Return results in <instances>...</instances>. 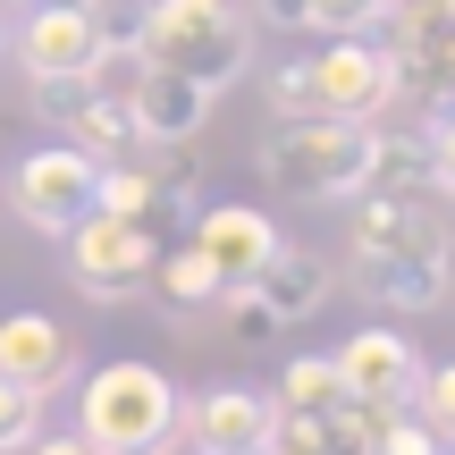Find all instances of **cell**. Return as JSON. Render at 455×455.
<instances>
[{"label": "cell", "mask_w": 455, "mask_h": 455, "mask_svg": "<svg viewBox=\"0 0 455 455\" xmlns=\"http://www.w3.org/2000/svg\"><path fill=\"white\" fill-rule=\"evenodd\" d=\"M135 68H169L203 93H228L253 68V17L236 0H144Z\"/></svg>", "instance_id": "1"}, {"label": "cell", "mask_w": 455, "mask_h": 455, "mask_svg": "<svg viewBox=\"0 0 455 455\" xmlns=\"http://www.w3.org/2000/svg\"><path fill=\"white\" fill-rule=\"evenodd\" d=\"M76 430L101 455H169L186 439V396L152 363H101L76 396Z\"/></svg>", "instance_id": "2"}, {"label": "cell", "mask_w": 455, "mask_h": 455, "mask_svg": "<svg viewBox=\"0 0 455 455\" xmlns=\"http://www.w3.org/2000/svg\"><path fill=\"white\" fill-rule=\"evenodd\" d=\"M253 169L287 203H355L363 195V127H346V118H278L261 135Z\"/></svg>", "instance_id": "3"}, {"label": "cell", "mask_w": 455, "mask_h": 455, "mask_svg": "<svg viewBox=\"0 0 455 455\" xmlns=\"http://www.w3.org/2000/svg\"><path fill=\"white\" fill-rule=\"evenodd\" d=\"M304 68H312V110L346 118V127H371V118H388L396 101H405L396 51L379 43V34H329V51L304 60Z\"/></svg>", "instance_id": "4"}, {"label": "cell", "mask_w": 455, "mask_h": 455, "mask_svg": "<svg viewBox=\"0 0 455 455\" xmlns=\"http://www.w3.org/2000/svg\"><path fill=\"white\" fill-rule=\"evenodd\" d=\"M152 244L144 220H118V212H93L84 228H68V278L84 287V304H127V295L152 287Z\"/></svg>", "instance_id": "5"}, {"label": "cell", "mask_w": 455, "mask_h": 455, "mask_svg": "<svg viewBox=\"0 0 455 455\" xmlns=\"http://www.w3.org/2000/svg\"><path fill=\"white\" fill-rule=\"evenodd\" d=\"M9 195H17V212H26V228L68 236V228H84V220L101 212V161L76 152V144H43V152L17 161Z\"/></svg>", "instance_id": "6"}, {"label": "cell", "mask_w": 455, "mask_h": 455, "mask_svg": "<svg viewBox=\"0 0 455 455\" xmlns=\"http://www.w3.org/2000/svg\"><path fill=\"white\" fill-rule=\"evenodd\" d=\"M9 60L26 68L34 84H51V76H101L93 9H76V0H26V17H17V34H9Z\"/></svg>", "instance_id": "7"}, {"label": "cell", "mask_w": 455, "mask_h": 455, "mask_svg": "<svg viewBox=\"0 0 455 455\" xmlns=\"http://www.w3.org/2000/svg\"><path fill=\"white\" fill-rule=\"evenodd\" d=\"M447 270H455V236H413V244H379L355 253V287L388 312H439L447 304Z\"/></svg>", "instance_id": "8"}, {"label": "cell", "mask_w": 455, "mask_h": 455, "mask_svg": "<svg viewBox=\"0 0 455 455\" xmlns=\"http://www.w3.org/2000/svg\"><path fill=\"white\" fill-rule=\"evenodd\" d=\"M338 379H346V396L355 405H371V413H396V405H413V388H422V346L405 338V329H355V338L338 346Z\"/></svg>", "instance_id": "9"}, {"label": "cell", "mask_w": 455, "mask_h": 455, "mask_svg": "<svg viewBox=\"0 0 455 455\" xmlns=\"http://www.w3.org/2000/svg\"><path fill=\"white\" fill-rule=\"evenodd\" d=\"M34 110L60 118L68 144L93 152V161H127L135 152V118H127V93H93V76H51L34 93Z\"/></svg>", "instance_id": "10"}, {"label": "cell", "mask_w": 455, "mask_h": 455, "mask_svg": "<svg viewBox=\"0 0 455 455\" xmlns=\"http://www.w3.org/2000/svg\"><path fill=\"white\" fill-rule=\"evenodd\" d=\"M195 253L220 270V287H244L278 253V220L253 212V203H203L195 212Z\"/></svg>", "instance_id": "11"}, {"label": "cell", "mask_w": 455, "mask_h": 455, "mask_svg": "<svg viewBox=\"0 0 455 455\" xmlns=\"http://www.w3.org/2000/svg\"><path fill=\"white\" fill-rule=\"evenodd\" d=\"M363 195H405V203H439V161H430V127H363Z\"/></svg>", "instance_id": "12"}, {"label": "cell", "mask_w": 455, "mask_h": 455, "mask_svg": "<svg viewBox=\"0 0 455 455\" xmlns=\"http://www.w3.org/2000/svg\"><path fill=\"white\" fill-rule=\"evenodd\" d=\"M0 371H9L17 388L51 396L76 371V346H68V329L51 321V312H9V321H0Z\"/></svg>", "instance_id": "13"}, {"label": "cell", "mask_w": 455, "mask_h": 455, "mask_svg": "<svg viewBox=\"0 0 455 455\" xmlns=\"http://www.w3.org/2000/svg\"><path fill=\"white\" fill-rule=\"evenodd\" d=\"M244 287L278 312V329H295V321H312L321 304H338V270H329L321 253H304V244H287V236H278V253L261 261Z\"/></svg>", "instance_id": "14"}, {"label": "cell", "mask_w": 455, "mask_h": 455, "mask_svg": "<svg viewBox=\"0 0 455 455\" xmlns=\"http://www.w3.org/2000/svg\"><path fill=\"white\" fill-rule=\"evenodd\" d=\"M220 93H203V84L169 76V68H144L127 93V118H135V144H186V135H203V118H212Z\"/></svg>", "instance_id": "15"}, {"label": "cell", "mask_w": 455, "mask_h": 455, "mask_svg": "<svg viewBox=\"0 0 455 455\" xmlns=\"http://www.w3.org/2000/svg\"><path fill=\"white\" fill-rule=\"evenodd\" d=\"M270 396L253 388H203L186 396V439H195L203 455H236V447H270Z\"/></svg>", "instance_id": "16"}, {"label": "cell", "mask_w": 455, "mask_h": 455, "mask_svg": "<svg viewBox=\"0 0 455 455\" xmlns=\"http://www.w3.org/2000/svg\"><path fill=\"white\" fill-rule=\"evenodd\" d=\"M338 396H346L338 363H329V355H304V363L278 371V396H270V405H278V413H329Z\"/></svg>", "instance_id": "17"}, {"label": "cell", "mask_w": 455, "mask_h": 455, "mask_svg": "<svg viewBox=\"0 0 455 455\" xmlns=\"http://www.w3.org/2000/svg\"><path fill=\"white\" fill-rule=\"evenodd\" d=\"M152 278H161V295H169L178 312H195V304H220V270L195 253V244H186V253H161V261H152Z\"/></svg>", "instance_id": "18"}, {"label": "cell", "mask_w": 455, "mask_h": 455, "mask_svg": "<svg viewBox=\"0 0 455 455\" xmlns=\"http://www.w3.org/2000/svg\"><path fill=\"white\" fill-rule=\"evenodd\" d=\"M396 0H304V26L312 34H379Z\"/></svg>", "instance_id": "19"}, {"label": "cell", "mask_w": 455, "mask_h": 455, "mask_svg": "<svg viewBox=\"0 0 455 455\" xmlns=\"http://www.w3.org/2000/svg\"><path fill=\"white\" fill-rule=\"evenodd\" d=\"M363 455H439V430H430L413 405H396V413H379V430H371Z\"/></svg>", "instance_id": "20"}, {"label": "cell", "mask_w": 455, "mask_h": 455, "mask_svg": "<svg viewBox=\"0 0 455 455\" xmlns=\"http://www.w3.org/2000/svg\"><path fill=\"white\" fill-rule=\"evenodd\" d=\"M93 34H101V68L110 60H135V34H144V0H93Z\"/></svg>", "instance_id": "21"}, {"label": "cell", "mask_w": 455, "mask_h": 455, "mask_svg": "<svg viewBox=\"0 0 455 455\" xmlns=\"http://www.w3.org/2000/svg\"><path fill=\"white\" fill-rule=\"evenodd\" d=\"M34 430H43V396H34V388H17V379L0 371V455H17Z\"/></svg>", "instance_id": "22"}, {"label": "cell", "mask_w": 455, "mask_h": 455, "mask_svg": "<svg viewBox=\"0 0 455 455\" xmlns=\"http://www.w3.org/2000/svg\"><path fill=\"white\" fill-rule=\"evenodd\" d=\"M413 413H422V422L439 430V447H455V363L422 371V388H413Z\"/></svg>", "instance_id": "23"}, {"label": "cell", "mask_w": 455, "mask_h": 455, "mask_svg": "<svg viewBox=\"0 0 455 455\" xmlns=\"http://www.w3.org/2000/svg\"><path fill=\"white\" fill-rule=\"evenodd\" d=\"M220 312H228V329H236L244 346H270V338H278V312L261 304L253 287H220Z\"/></svg>", "instance_id": "24"}, {"label": "cell", "mask_w": 455, "mask_h": 455, "mask_svg": "<svg viewBox=\"0 0 455 455\" xmlns=\"http://www.w3.org/2000/svg\"><path fill=\"white\" fill-rule=\"evenodd\" d=\"M270 110H278V118H321V110H312V68H304V60L270 76Z\"/></svg>", "instance_id": "25"}, {"label": "cell", "mask_w": 455, "mask_h": 455, "mask_svg": "<svg viewBox=\"0 0 455 455\" xmlns=\"http://www.w3.org/2000/svg\"><path fill=\"white\" fill-rule=\"evenodd\" d=\"M430 161H439V195L455 203V110L439 118V127H430Z\"/></svg>", "instance_id": "26"}, {"label": "cell", "mask_w": 455, "mask_h": 455, "mask_svg": "<svg viewBox=\"0 0 455 455\" xmlns=\"http://www.w3.org/2000/svg\"><path fill=\"white\" fill-rule=\"evenodd\" d=\"M261 9V26H278V34H304V0H253Z\"/></svg>", "instance_id": "27"}, {"label": "cell", "mask_w": 455, "mask_h": 455, "mask_svg": "<svg viewBox=\"0 0 455 455\" xmlns=\"http://www.w3.org/2000/svg\"><path fill=\"white\" fill-rule=\"evenodd\" d=\"M26 447H34V455H101L84 430H60V439H26Z\"/></svg>", "instance_id": "28"}, {"label": "cell", "mask_w": 455, "mask_h": 455, "mask_svg": "<svg viewBox=\"0 0 455 455\" xmlns=\"http://www.w3.org/2000/svg\"><path fill=\"white\" fill-rule=\"evenodd\" d=\"M9 34H17V17H9V9H0V60H9Z\"/></svg>", "instance_id": "29"}, {"label": "cell", "mask_w": 455, "mask_h": 455, "mask_svg": "<svg viewBox=\"0 0 455 455\" xmlns=\"http://www.w3.org/2000/svg\"><path fill=\"white\" fill-rule=\"evenodd\" d=\"M236 455H270V447H236Z\"/></svg>", "instance_id": "30"}, {"label": "cell", "mask_w": 455, "mask_h": 455, "mask_svg": "<svg viewBox=\"0 0 455 455\" xmlns=\"http://www.w3.org/2000/svg\"><path fill=\"white\" fill-rule=\"evenodd\" d=\"M447 84H455V51H447Z\"/></svg>", "instance_id": "31"}, {"label": "cell", "mask_w": 455, "mask_h": 455, "mask_svg": "<svg viewBox=\"0 0 455 455\" xmlns=\"http://www.w3.org/2000/svg\"><path fill=\"white\" fill-rule=\"evenodd\" d=\"M447 295H455V270H447Z\"/></svg>", "instance_id": "32"}, {"label": "cell", "mask_w": 455, "mask_h": 455, "mask_svg": "<svg viewBox=\"0 0 455 455\" xmlns=\"http://www.w3.org/2000/svg\"><path fill=\"white\" fill-rule=\"evenodd\" d=\"M439 455H455V447H439Z\"/></svg>", "instance_id": "33"}]
</instances>
